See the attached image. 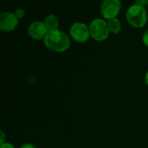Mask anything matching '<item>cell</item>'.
<instances>
[{"mask_svg": "<svg viewBox=\"0 0 148 148\" xmlns=\"http://www.w3.org/2000/svg\"><path fill=\"white\" fill-rule=\"evenodd\" d=\"M44 44L52 51L63 52L69 48L70 40L65 32L60 29H56L48 32L44 38Z\"/></svg>", "mask_w": 148, "mask_h": 148, "instance_id": "cell-1", "label": "cell"}, {"mask_svg": "<svg viewBox=\"0 0 148 148\" xmlns=\"http://www.w3.org/2000/svg\"><path fill=\"white\" fill-rule=\"evenodd\" d=\"M126 17L128 23L134 28H142L147 22V11L144 6L135 3L127 9Z\"/></svg>", "mask_w": 148, "mask_h": 148, "instance_id": "cell-2", "label": "cell"}, {"mask_svg": "<svg viewBox=\"0 0 148 148\" xmlns=\"http://www.w3.org/2000/svg\"><path fill=\"white\" fill-rule=\"evenodd\" d=\"M89 27L90 36L98 42H101L106 40L110 33L108 22L102 18H95L94 19Z\"/></svg>", "mask_w": 148, "mask_h": 148, "instance_id": "cell-3", "label": "cell"}, {"mask_svg": "<svg viewBox=\"0 0 148 148\" xmlns=\"http://www.w3.org/2000/svg\"><path fill=\"white\" fill-rule=\"evenodd\" d=\"M69 34L75 42L80 43L86 42L91 36L89 27L87 26V24L80 22L75 23L71 25L69 29Z\"/></svg>", "mask_w": 148, "mask_h": 148, "instance_id": "cell-4", "label": "cell"}, {"mask_svg": "<svg viewBox=\"0 0 148 148\" xmlns=\"http://www.w3.org/2000/svg\"><path fill=\"white\" fill-rule=\"evenodd\" d=\"M121 9V3L119 0H105L101 3V12L104 18L110 20L116 18Z\"/></svg>", "mask_w": 148, "mask_h": 148, "instance_id": "cell-5", "label": "cell"}, {"mask_svg": "<svg viewBox=\"0 0 148 148\" xmlns=\"http://www.w3.org/2000/svg\"><path fill=\"white\" fill-rule=\"evenodd\" d=\"M18 24V19L12 12H3L0 15V29L4 32L14 30Z\"/></svg>", "mask_w": 148, "mask_h": 148, "instance_id": "cell-6", "label": "cell"}, {"mask_svg": "<svg viewBox=\"0 0 148 148\" xmlns=\"http://www.w3.org/2000/svg\"><path fill=\"white\" fill-rule=\"evenodd\" d=\"M48 32V28L46 27L44 22L42 21H35L32 23H30L29 26L28 27L29 36L35 40H44Z\"/></svg>", "mask_w": 148, "mask_h": 148, "instance_id": "cell-7", "label": "cell"}, {"mask_svg": "<svg viewBox=\"0 0 148 148\" xmlns=\"http://www.w3.org/2000/svg\"><path fill=\"white\" fill-rule=\"evenodd\" d=\"M44 23L46 27L48 28L49 31L56 30V29H58V27H59V19L54 14H49L45 17Z\"/></svg>", "mask_w": 148, "mask_h": 148, "instance_id": "cell-8", "label": "cell"}, {"mask_svg": "<svg viewBox=\"0 0 148 148\" xmlns=\"http://www.w3.org/2000/svg\"><path fill=\"white\" fill-rule=\"evenodd\" d=\"M108 24L110 32L113 34H118L121 29V23L117 17L108 20Z\"/></svg>", "mask_w": 148, "mask_h": 148, "instance_id": "cell-9", "label": "cell"}, {"mask_svg": "<svg viewBox=\"0 0 148 148\" xmlns=\"http://www.w3.org/2000/svg\"><path fill=\"white\" fill-rule=\"evenodd\" d=\"M14 14H15V16H16V18L17 19H21V18H23V16H24V10H23V9H21V8H18V9H16V10H15V12H14Z\"/></svg>", "mask_w": 148, "mask_h": 148, "instance_id": "cell-10", "label": "cell"}, {"mask_svg": "<svg viewBox=\"0 0 148 148\" xmlns=\"http://www.w3.org/2000/svg\"><path fill=\"white\" fill-rule=\"evenodd\" d=\"M142 41H143V43H144L146 46H147L148 47V29L144 32V34H143Z\"/></svg>", "mask_w": 148, "mask_h": 148, "instance_id": "cell-11", "label": "cell"}, {"mask_svg": "<svg viewBox=\"0 0 148 148\" xmlns=\"http://www.w3.org/2000/svg\"><path fill=\"white\" fill-rule=\"evenodd\" d=\"M0 148H15L14 146L11 144V143H8V142H5L3 144H1Z\"/></svg>", "mask_w": 148, "mask_h": 148, "instance_id": "cell-12", "label": "cell"}, {"mask_svg": "<svg viewBox=\"0 0 148 148\" xmlns=\"http://www.w3.org/2000/svg\"><path fill=\"white\" fill-rule=\"evenodd\" d=\"M19 148H36V147L32 144H29V143H26V144H23L21 147Z\"/></svg>", "mask_w": 148, "mask_h": 148, "instance_id": "cell-13", "label": "cell"}, {"mask_svg": "<svg viewBox=\"0 0 148 148\" xmlns=\"http://www.w3.org/2000/svg\"><path fill=\"white\" fill-rule=\"evenodd\" d=\"M0 134H1V139H0V143L1 144H3V143H5L4 142V139H5V135H4V133H3V131H0Z\"/></svg>", "mask_w": 148, "mask_h": 148, "instance_id": "cell-14", "label": "cell"}, {"mask_svg": "<svg viewBox=\"0 0 148 148\" xmlns=\"http://www.w3.org/2000/svg\"><path fill=\"white\" fill-rule=\"evenodd\" d=\"M136 3H138V4H140V5H141V6H144V7H145V5L148 4V0H146V1H142V0H140V1H137V2H136Z\"/></svg>", "mask_w": 148, "mask_h": 148, "instance_id": "cell-15", "label": "cell"}, {"mask_svg": "<svg viewBox=\"0 0 148 148\" xmlns=\"http://www.w3.org/2000/svg\"><path fill=\"white\" fill-rule=\"evenodd\" d=\"M145 81H146V83L148 86V71L146 73V75H145Z\"/></svg>", "mask_w": 148, "mask_h": 148, "instance_id": "cell-16", "label": "cell"}]
</instances>
